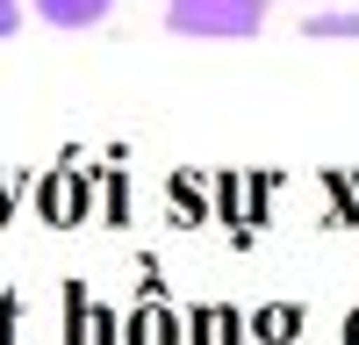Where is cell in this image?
I'll use <instances>...</instances> for the list:
<instances>
[{
  "label": "cell",
  "mask_w": 359,
  "mask_h": 345,
  "mask_svg": "<svg viewBox=\"0 0 359 345\" xmlns=\"http://www.w3.org/2000/svg\"><path fill=\"white\" fill-rule=\"evenodd\" d=\"M165 22L180 36H252L266 22V0H165Z\"/></svg>",
  "instance_id": "cell-1"
},
{
  "label": "cell",
  "mask_w": 359,
  "mask_h": 345,
  "mask_svg": "<svg viewBox=\"0 0 359 345\" xmlns=\"http://www.w3.org/2000/svg\"><path fill=\"white\" fill-rule=\"evenodd\" d=\"M29 8H36L50 29H94V22L115 8V0H29Z\"/></svg>",
  "instance_id": "cell-2"
},
{
  "label": "cell",
  "mask_w": 359,
  "mask_h": 345,
  "mask_svg": "<svg viewBox=\"0 0 359 345\" xmlns=\"http://www.w3.org/2000/svg\"><path fill=\"white\" fill-rule=\"evenodd\" d=\"M302 36H359V15H309Z\"/></svg>",
  "instance_id": "cell-3"
},
{
  "label": "cell",
  "mask_w": 359,
  "mask_h": 345,
  "mask_svg": "<svg viewBox=\"0 0 359 345\" xmlns=\"http://www.w3.org/2000/svg\"><path fill=\"white\" fill-rule=\"evenodd\" d=\"M22 29V0H0V36H15Z\"/></svg>",
  "instance_id": "cell-4"
}]
</instances>
